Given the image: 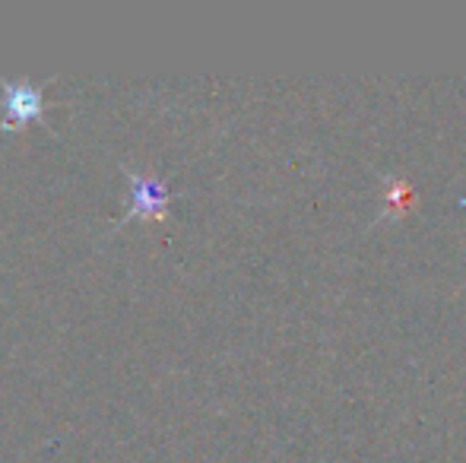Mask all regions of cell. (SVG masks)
Masks as SVG:
<instances>
[{"instance_id": "cell-1", "label": "cell", "mask_w": 466, "mask_h": 463, "mask_svg": "<svg viewBox=\"0 0 466 463\" xmlns=\"http://www.w3.org/2000/svg\"><path fill=\"white\" fill-rule=\"evenodd\" d=\"M121 172H124V178H127V210H124V216L117 219L115 226H124L127 219H137V216H143V219L166 216L168 197H172L166 181L137 172V168H130V166H121Z\"/></svg>"}, {"instance_id": "cell-2", "label": "cell", "mask_w": 466, "mask_h": 463, "mask_svg": "<svg viewBox=\"0 0 466 463\" xmlns=\"http://www.w3.org/2000/svg\"><path fill=\"white\" fill-rule=\"evenodd\" d=\"M0 130H16L29 121H45V83L4 80L0 76Z\"/></svg>"}]
</instances>
